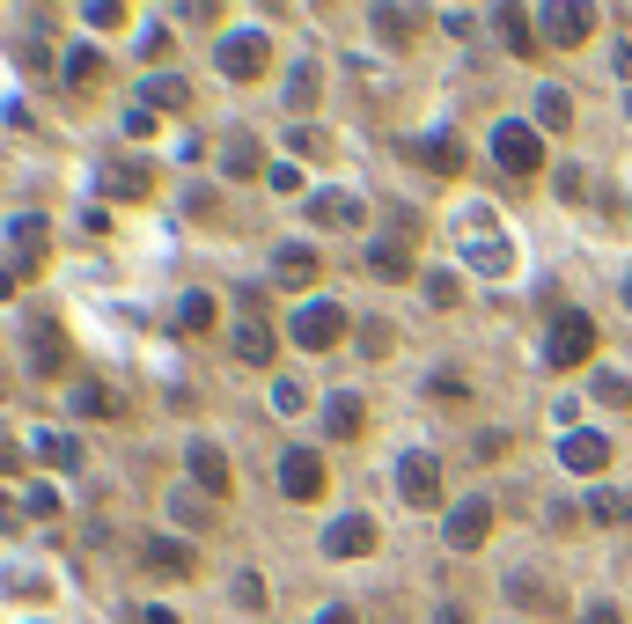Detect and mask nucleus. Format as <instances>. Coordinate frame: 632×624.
<instances>
[{"label":"nucleus","mask_w":632,"mask_h":624,"mask_svg":"<svg viewBox=\"0 0 632 624\" xmlns=\"http://www.w3.org/2000/svg\"><path fill=\"white\" fill-rule=\"evenodd\" d=\"M316 624H353V610H346V602H331V610H316Z\"/></svg>","instance_id":"46"},{"label":"nucleus","mask_w":632,"mask_h":624,"mask_svg":"<svg viewBox=\"0 0 632 624\" xmlns=\"http://www.w3.org/2000/svg\"><path fill=\"white\" fill-rule=\"evenodd\" d=\"M560 463H566V470H582V478L610 470V433H588V427H574V433L560 441Z\"/></svg>","instance_id":"12"},{"label":"nucleus","mask_w":632,"mask_h":624,"mask_svg":"<svg viewBox=\"0 0 632 624\" xmlns=\"http://www.w3.org/2000/svg\"><path fill=\"white\" fill-rule=\"evenodd\" d=\"M427 389H435L441 405H463V397H471V383H463V375H427Z\"/></svg>","instance_id":"35"},{"label":"nucleus","mask_w":632,"mask_h":624,"mask_svg":"<svg viewBox=\"0 0 632 624\" xmlns=\"http://www.w3.org/2000/svg\"><path fill=\"white\" fill-rule=\"evenodd\" d=\"M435 624H471V617H463V610H441V617Z\"/></svg>","instance_id":"50"},{"label":"nucleus","mask_w":632,"mask_h":624,"mask_svg":"<svg viewBox=\"0 0 632 624\" xmlns=\"http://www.w3.org/2000/svg\"><path fill=\"white\" fill-rule=\"evenodd\" d=\"M368 272H375V280H413V242H405V220H397L390 236L368 242Z\"/></svg>","instance_id":"11"},{"label":"nucleus","mask_w":632,"mask_h":624,"mask_svg":"<svg viewBox=\"0 0 632 624\" xmlns=\"http://www.w3.org/2000/svg\"><path fill=\"white\" fill-rule=\"evenodd\" d=\"M103 192L111 198H147L155 177H147V162H103Z\"/></svg>","instance_id":"20"},{"label":"nucleus","mask_w":632,"mask_h":624,"mask_svg":"<svg viewBox=\"0 0 632 624\" xmlns=\"http://www.w3.org/2000/svg\"><path fill=\"white\" fill-rule=\"evenodd\" d=\"M15 463H23V456H15V449H8V441H0V470H15Z\"/></svg>","instance_id":"49"},{"label":"nucleus","mask_w":632,"mask_h":624,"mask_svg":"<svg viewBox=\"0 0 632 624\" xmlns=\"http://www.w3.org/2000/svg\"><path fill=\"white\" fill-rule=\"evenodd\" d=\"M625 302H632V280H625Z\"/></svg>","instance_id":"51"},{"label":"nucleus","mask_w":632,"mask_h":624,"mask_svg":"<svg viewBox=\"0 0 632 624\" xmlns=\"http://www.w3.org/2000/svg\"><path fill=\"white\" fill-rule=\"evenodd\" d=\"M30 375H45V383H59L67 375V331L59 324H30V345H23Z\"/></svg>","instance_id":"9"},{"label":"nucleus","mask_w":632,"mask_h":624,"mask_svg":"<svg viewBox=\"0 0 632 624\" xmlns=\"http://www.w3.org/2000/svg\"><path fill=\"white\" fill-rule=\"evenodd\" d=\"M493 155H500V169L508 177H530L537 162H544V140H537V125H493Z\"/></svg>","instance_id":"4"},{"label":"nucleus","mask_w":632,"mask_h":624,"mask_svg":"<svg viewBox=\"0 0 632 624\" xmlns=\"http://www.w3.org/2000/svg\"><path fill=\"white\" fill-rule=\"evenodd\" d=\"M184 470H192V485L206 492V500H228V456H221V441L199 433L192 449H184Z\"/></svg>","instance_id":"7"},{"label":"nucleus","mask_w":632,"mask_h":624,"mask_svg":"<svg viewBox=\"0 0 632 624\" xmlns=\"http://www.w3.org/2000/svg\"><path fill=\"white\" fill-rule=\"evenodd\" d=\"M508 595L530 602V610H560V588H544V580H530V574H508Z\"/></svg>","instance_id":"27"},{"label":"nucleus","mask_w":632,"mask_h":624,"mask_svg":"<svg viewBox=\"0 0 632 624\" xmlns=\"http://www.w3.org/2000/svg\"><path fill=\"white\" fill-rule=\"evenodd\" d=\"M280 492L287 500H324V456L316 449H287L280 456Z\"/></svg>","instance_id":"8"},{"label":"nucleus","mask_w":632,"mask_h":624,"mask_svg":"<svg viewBox=\"0 0 632 624\" xmlns=\"http://www.w3.org/2000/svg\"><path fill=\"white\" fill-rule=\"evenodd\" d=\"M361 353H368V361H383V353H390V324H368V331H361Z\"/></svg>","instance_id":"41"},{"label":"nucleus","mask_w":632,"mask_h":624,"mask_svg":"<svg viewBox=\"0 0 632 624\" xmlns=\"http://www.w3.org/2000/svg\"><path fill=\"white\" fill-rule=\"evenodd\" d=\"M140 97H147V111H177V103L192 97V89H184V81H177V73H155V81H147Z\"/></svg>","instance_id":"29"},{"label":"nucleus","mask_w":632,"mask_h":624,"mask_svg":"<svg viewBox=\"0 0 632 624\" xmlns=\"http://www.w3.org/2000/svg\"><path fill=\"white\" fill-rule=\"evenodd\" d=\"M140 558H147V574H162V580H184V574H192V544H177V536H147Z\"/></svg>","instance_id":"15"},{"label":"nucleus","mask_w":632,"mask_h":624,"mask_svg":"<svg viewBox=\"0 0 632 624\" xmlns=\"http://www.w3.org/2000/svg\"><path fill=\"white\" fill-rule=\"evenodd\" d=\"M133 45H140V59H170V30H162V23H147L140 37H133Z\"/></svg>","instance_id":"33"},{"label":"nucleus","mask_w":632,"mask_h":624,"mask_svg":"<svg viewBox=\"0 0 632 624\" xmlns=\"http://www.w3.org/2000/svg\"><path fill=\"white\" fill-rule=\"evenodd\" d=\"M324 552L331 558H368L375 552V522H368V514H339V522L324 529Z\"/></svg>","instance_id":"14"},{"label":"nucleus","mask_w":632,"mask_h":624,"mask_svg":"<svg viewBox=\"0 0 632 624\" xmlns=\"http://www.w3.org/2000/svg\"><path fill=\"white\" fill-rule=\"evenodd\" d=\"M537 125H552V133H566V125H574V103H566V89H537Z\"/></svg>","instance_id":"25"},{"label":"nucleus","mask_w":632,"mask_h":624,"mask_svg":"<svg viewBox=\"0 0 632 624\" xmlns=\"http://www.w3.org/2000/svg\"><path fill=\"white\" fill-rule=\"evenodd\" d=\"M530 8H493V30H500V45L515 52V59H522V52H537V37H530Z\"/></svg>","instance_id":"21"},{"label":"nucleus","mask_w":632,"mask_h":624,"mask_svg":"<svg viewBox=\"0 0 632 624\" xmlns=\"http://www.w3.org/2000/svg\"><path fill=\"white\" fill-rule=\"evenodd\" d=\"M140 624H177V610H162V602H147V610H140Z\"/></svg>","instance_id":"47"},{"label":"nucleus","mask_w":632,"mask_h":624,"mask_svg":"<svg viewBox=\"0 0 632 624\" xmlns=\"http://www.w3.org/2000/svg\"><path fill=\"white\" fill-rule=\"evenodd\" d=\"M588 522L618 529V522H625V492H596V500H588Z\"/></svg>","instance_id":"31"},{"label":"nucleus","mask_w":632,"mask_h":624,"mask_svg":"<svg viewBox=\"0 0 632 624\" xmlns=\"http://www.w3.org/2000/svg\"><path fill=\"white\" fill-rule=\"evenodd\" d=\"M361 427H368L361 389H331V397H324V433H331V441H361Z\"/></svg>","instance_id":"13"},{"label":"nucleus","mask_w":632,"mask_h":624,"mask_svg":"<svg viewBox=\"0 0 632 624\" xmlns=\"http://www.w3.org/2000/svg\"><path fill=\"white\" fill-rule=\"evenodd\" d=\"M463 258H471V264H486V272H508V264H515V242L500 236V228H493V236H486V228H471Z\"/></svg>","instance_id":"18"},{"label":"nucleus","mask_w":632,"mask_h":624,"mask_svg":"<svg viewBox=\"0 0 632 624\" xmlns=\"http://www.w3.org/2000/svg\"><path fill=\"white\" fill-rule=\"evenodd\" d=\"M89 23H97V30H119L125 8H119V0H97V8H89Z\"/></svg>","instance_id":"42"},{"label":"nucleus","mask_w":632,"mask_h":624,"mask_svg":"<svg viewBox=\"0 0 632 624\" xmlns=\"http://www.w3.org/2000/svg\"><path fill=\"white\" fill-rule=\"evenodd\" d=\"M309 214L324 220V228H361V214H368V206H361L353 192H316V198H309Z\"/></svg>","instance_id":"19"},{"label":"nucleus","mask_w":632,"mask_h":624,"mask_svg":"<svg viewBox=\"0 0 632 624\" xmlns=\"http://www.w3.org/2000/svg\"><path fill=\"white\" fill-rule=\"evenodd\" d=\"M324 264H316V250L309 242H280L272 250V280H287V287H302V280H316Z\"/></svg>","instance_id":"17"},{"label":"nucleus","mask_w":632,"mask_h":624,"mask_svg":"<svg viewBox=\"0 0 632 624\" xmlns=\"http://www.w3.org/2000/svg\"><path fill=\"white\" fill-rule=\"evenodd\" d=\"M625 111H632V97H625Z\"/></svg>","instance_id":"52"},{"label":"nucleus","mask_w":632,"mask_h":624,"mask_svg":"<svg viewBox=\"0 0 632 624\" xmlns=\"http://www.w3.org/2000/svg\"><path fill=\"white\" fill-rule=\"evenodd\" d=\"M8 294H15V264H0V302H8Z\"/></svg>","instance_id":"48"},{"label":"nucleus","mask_w":632,"mask_h":624,"mask_svg":"<svg viewBox=\"0 0 632 624\" xmlns=\"http://www.w3.org/2000/svg\"><path fill=\"white\" fill-rule=\"evenodd\" d=\"M596 405H632V383L625 375H596Z\"/></svg>","instance_id":"34"},{"label":"nucleus","mask_w":632,"mask_h":624,"mask_svg":"<svg viewBox=\"0 0 632 624\" xmlns=\"http://www.w3.org/2000/svg\"><path fill=\"white\" fill-rule=\"evenodd\" d=\"M368 23L383 30V37H405V30H413L419 15H413V8H375V15H368Z\"/></svg>","instance_id":"32"},{"label":"nucleus","mask_w":632,"mask_h":624,"mask_svg":"<svg viewBox=\"0 0 632 624\" xmlns=\"http://www.w3.org/2000/svg\"><path fill=\"white\" fill-rule=\"evenodd\" d=\"M236 361H258V367L272 361V331L258 324V316H250V324H236Z\"/></svg>","instance_id":"24"},{"label":"nucleus","mask_w":632,"mask_h":624,"mask_svg":"<svg viewBox=\"0 0 632 624\" xmlns=\"http://www.w3.org/2000/svg\"><path fill=\"white\" fill-rule=\"evenodd\" d=\"M596 353V316L588 309H560L544 331V367H582Z\"/></svg>","instance_id":"1"},{"label":"nucleus","mask_w":632,"mask_h":624,"mask_svg":"<svg viewBox=\"0 0 632 624\" xmlns=\"http://www.w3.org/2000/svg\"><path fill=\"white\" fill-rule=\"evenodd\" d=\"M287 103H294V111H309V103H316V59H302V67L287 73Z\"/></svg>","instance_id":"30"},{"label":"nucleus","mask_w":632,"mask_h":624,"mask_svg":"<svg viewBox=\"0 0 632 624\" xmlns=\"http://www.w3.org/2000/svg\"><path fill=\"white\" fill-rule=\"evenodd\" d=\"M30 514H37V522H52V514H59V492H52V485H30Z\"/></svg>","instance_id":"37"},{"label":"nucleus","mask_w":632,"mask_h":624,"mask_svg":"<svg viewBox=\"0 0 632 624\" xmlns=\"http://www.w3.org/2000/svg\"><path fill=\"white\" fill-rule=\"evenodd\" d=\"M177 331H214V294H206V287H192V294H184V302H177Z\"/></svg>","instance_id":"23"},{"label":"nucleus","mask_w":632,"mask_h":624,"mask_svg":"<svg viewBox=\"0 0 632 624\" xmlns=\"http://www.w3.org/2000/svg\"><path fill=\"white\" fill-rule=\"evenodd\" d=\"M427 302H435V309H456V280H449V272H427Z\"/></svg>","instance_id":"36"},{"label":"nucleus","mask_w":632,"mask_h":624,"mask_svg":"<svg viewBox=\"0 0 632 624\" xmlns=\"http://www.w3.org/2000/svg\"><path fill=\"white\" fill-rule=\"evenodd\" d=\"M537 30H544L552 45H588V30H596V8H574V0H560V8H537Z\"/></svg>","instance_id":"10"},{"label":"nucleus","mask_w":632,"mask_h":624,"mask_svg":"<svg viewBox=\"0 0 632 624\" xmlns=\"http://www.w3.org/2000/svg\"><path fill=\"white\" fill-rule=\"evenodd\" d=\"M214 67L228 73V81H258V73L272 67V45H266V30H228L214 45Z\"/></svg>","instance_id":"2"},{"label":"nucleus","mask_w":632,"mask_h":624,"mask_svg":"<svg viewBox=\"0 0 632 624\" xmlns=\"http://www.w3.org/2000/svg\"><path fill=\"white\" fill-rule=\"evenodd\" d=\"M419 162H427V169H441V177H456V169H463V147L449 140V133H435V140L419 147Z\"/></svg>","instance_id":"28"},{"label":"nucleus","mask_w":632,"mask_h":624,"mask_svg":"<svg viewBox=\"0 0 632 624\" xmlns=\"http://www.w3.org/2000/svg\"><path fill=\"white\" fill-rule=\"evenodd\" d=\"M30 449H37V463H52V470H81V441L59 427H37L30 433Z\"/></svg>","instance_id":"16"},{"label":"nucleus","mask_w":632,"mask_h":624,"mask_svg":"<svg viewBox=\"0 0 632 624\" xmlns=\"http://www.w3.org/2000/svg\"><path fill=\"white\" fill-rule=\"evenodd\" d=\"M441 536H449V552H478L493 536V500H456L449 522H441Z\"/></svg>","instance_id":"5"},{"label":"nucleus","mask_w":632,"mask_h":624,"mask_svg":"<svg viewBox=\"0 0 632 624\" xmlns=\"http://www.w3.org/2000/svg\"><path fill=\"white\" fill-rule=\"evenodd\" d=\"M170 514H177V522H199L206 507H199V492H177V500H170Z\"/></svg>","instance_id":"45"},{"label":"nucleus","mask_w":632,"mask_h":624,"mask_svg":"<svg viewBox=\"0 0 632 624\" xmlns=\"http://www.w3.org/2000/svg\"><path fill=\"white\" fill-rule=\"evenodd\" d=\"M67 405L81 411V419H119V411H125V405H119V397H111L103 383H74V389H67Z\"/></svg>","instance_id":"22"},{"label":"nucleus","mask_w":632,"mask_h":624,"mask_svg":"<svg viewBox=\"0 0 632 624\" xmlns=\"http://www.w3.org/2000/svg\"><path fill=\"white\" fill-rule=\"evenodd\" d=\"M397 492L413 507H435L441 500V463L427 456V449H405V456H397Z\"/></svg>","instance_id":"6"},{"label":"nucleus","mask_w":632,"mask_h":624,"mask_svg":"<svg viewBox=\"0 0 632 624\" xmlns=\"http://www.w3.org/2000/svg\"><path fill=\"white\" fill-rule=\"evenodd\" d=\"M221 169H228V177H250V169H258V147H250V140H236V147H228V162H221Z\"/></svg>","instance_id":"38"},{"label":"nucleus","mask_w":632,"mask_h":624,"mask_svg":"<svg viewBox=\"0 0 632 624\" xmlns=\"http://www.w3.org/2000/svg\"><path fill=\"white\" fill-rule=\"evenodd\" d=\"M287 331H294V345L324 353V345H339V338H346V309H339V302H302Z\"/></svg>","instance_id":"3"},{"label":"nucleus","mask_w":632,"mask_h":624,"mask_svg":"<svg viewBox=\"0 0 632 624\" xmlns=\"http://www.w3.org/2000/svg\"><path fill=\"white\" fill-rule=\"evenodd\" d=\"M59 73H67L74 89H81V81H97V73H103V52H97V45H74L67 59H59Z\"/></svg>","instance_id":"26"},{"label":"nucleus","mask_w":632,"mask_h":624,"mask_svg":"<svg viewBox=\"0 0 632 624\" xmlns=\"http://www.w3.org/2000/svg\"><path fill=\"white\" fill-rule=\"evenodd\" d=\"M8 236H15V250H30V258H37V250H45V228H37V220H15V228H8Z\"/></svg>","instance_id":"40"},{"label":"nucleus","mask_w":632,"mask_h":624,"mask_svg":"<svg viewBox=\"0 0 632 624\" xmlns=\"http://www.w3.org/2000/svg\"><path fill=\"white\" fill-rule=\"evenodd\" d=\"M272 405H280V411H302L309 397H302V383H272Z\"/></svg>","instance_id":"44"},{"label":"nucleus","mask_w":632,"mask_h":624,"mask_svg":"<svg viewBox=\"0 0 632 624\" xmlns=\"http://www.w3.org/2000/svg\"><path fill=\"white\" fill-rule=\"evenodd\" d=\"M125 133H133V140H147V133H155V111H147V103H133V111H125Z\"/></svg>","instance_id":"43"},{"label":"nucleus","mask_w":632,"mask_h":624,"mask_svg":"<svg viewBox=\"0 0 632 624\" xmlns=\"http://www.w3.org/2000/svg\"><path fill=\"white\" fill-rule=\"evenodd\" d=\"M582 624H625V610H618V602H610V595H596V602H588V610H582Z\"/></svg>","instance_id":"39"}]
</instances>
